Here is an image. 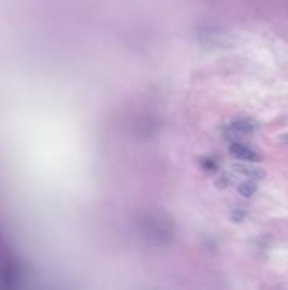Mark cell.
Returning <instances> with one entry per match:
<instances>
[{"instance_id":"obj_1","label":"cell","mask_w":288,"mask_h":290,"mask_svg":"<svg viewBox=\"0 0 288 290\" xmlns=\"http://www.w3.org/2000/svg\"><path fill=\"white\" fill-rule=\"evenodd\" d=\"M230 168H232L236 173L242 175V177H246L250 180H263L266 177L264 168H261V166L246 165V161H244V163H234Z\"/></svg>"},{"instance_id":"obj_2","label":"cell","mask_w":288,"mask_h":290,"mask_svg":"<svg viewBox=\"0 0 288 290\" xmlns=\"http://www.w3.org/2000/svg\"><path fill=\"white\" fill-rule=\"evenodd\" d=\"M229 151H230V155L236 156L241 161H251V163H254V161L261 160V156L258 155V153H254L251 148L244 146V144H241V143H232L229 146Z\"/></svg>"},{"instance_id":"obj_3","label":"cell","mask_w":288,"mask_h":290,"mask_svg":"<svg viewBox=\"0 0 288 290\" xmlns=\"http://www.w3.org/2000/svg\"><path fill=\"white\" fill-rule=\"evenodd\" d=\"M229 131L230 133H234V134H252L254 133V124L250 121H236L232 122V124L229 126Z\"/></svg>"},{"instance_id":"obj_4","label":"cell","mask_w":288,"mask_h":290,"mask_svg":"<svg viewBox=\"0 0 288 290\" xmlns=\"http://www.w3.org/2000/svg\"><path fill=\"white\" fill-rule=\"evenodd\" d=\"M256 190H258V187H256L254 182H242V183H239V187H238V193L241 197H246V199L254 195Z\"/></svg>"},{"instance_id":"obj_5","label":"cell","mask_w":288,"mask_h":290,"mask_svg":"<svg viewBox=\"0 0 288 290\" xmlns=\"http://www.w3.org/2000/svg\"><path fill=\"white\" fill-rule=\"evenodd\" d=\"M230 216H232V219H234L236 222H241V221H242V217H244V210H241V209H234Z\"/></svg>"},{"instance_id":"obj_6","label":"cell","mask_w":288,"mask_h":290,"mask_svg":"<svg viewBox=\"0 0 288 290\" xmlns=\"http://www.w3.org/2000/svg\"><path fill=\"white\" fill-rule=\"evenodd\" d=\"M278 139H280V141H282V143H285V144H288V133H285V134H282V136H280V138H278Z\"/></svg>"}]
</instances>
